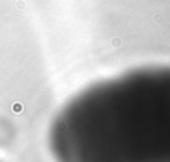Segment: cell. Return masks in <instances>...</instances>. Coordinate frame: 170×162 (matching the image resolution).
Instances as JSON below:
<instances>
[{
    "mask_svg": "<svg viewBox=\"0 0 170 162\" xmlns=\"http://www.w3.org/2000/svg\"><path fill=\"white\" fill-rule=\"evenodd\" d=\"M56 162H170V65L97 83L55 117Z\"/></svg>",
    "mask_w": 170,
    "mask_h": 162,
    "instance_id": "6da1fadb",
    "label": "cell"
}]
</instances>
